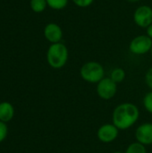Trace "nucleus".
I'll return each instance as SVG.
<instances>
[{
  "label": "nucleus",
  "instance_id": "f257e3e1",
  "mask_svg": "<svg viewBox=\"0 0 152 153\" xmlns=\"http://www.w3.org/2000/svg\"><path fill=\"white\" fill-rule=\"evenodd\" d=\"M140 110L133 103L125 102L115 108L112 113V124L119 130H127L136 124Z\"/></svg>",
  "mask_w": 152,
  "mask_h": 153
},
{
  "label": "nucleus",
  "instance_id": "f03ea898",
  "mask_svg": "<svg viewBox=\"0 0 152 153\" xmlns=\"http://www.w3.org/2000/svg\"><path fill=\"white\" fill-rule=\"evenodd\" d=\"M69 57V51L67 47L62 43H54L51 44L47 51V61L50 67L54 69L63 68Z\"/></svg>",
  "mask_w": 152,
  "mask_h": 153
},
{
  "label": "nucleus",
  "instance_id": "7ed1b4c3",
  "mask_svg": "<svg viewBox=\"0 0 152 153\" xmlns=\"http://www.w3.org/2000/svg\"><path fill=\"white\" fill-rule=\"evenodd\" d=\"M80 75L83 81L89 83H98L105 77V69L100 63L89 61L81 67Z\"/></svg>",
  "mask_w": 152,
  "mask_h": 153
},
{
  "label": "nucleus",
  "instance_id": "20e7f679",
  "mask_svg": "<svg viewBox=\"0 0 152 153\" xmlns=\"http://www.w3.org/2000/svg\"><path fill=\"white\" fill-rule=\"evenodd\" d=\"M152 39L146 35H139L133 38L129 44V50L132 54L142 56L151 52Z\"/></svg>",
  "mask_w": 152,
  "mask_h": 153
},
{
  "label": "nucleus",
  "instance_id": "39448f33",
  "mask_svg": "<svg viewBox=\"0 0 152 153\" xmlns=\"http://www.w3.org/2000/svg\"><path fill=\"white\" fill-rule=\"evenodd\" d=\"M96 91L100 99L109 100L116 96L117 92V84L113 82L110 77H104L99 82L97 83Z\"/></svg>",
  "mask_w": 152,
  "mask_h": 153
},
{
  "label": "nucleus",
  "instance_id": "423d86ee",
  "mask_svg": "<svg viewBox=\"0 0 152 153\" xmlns=\"http://www.w3.org/2000/svg\"><path fill=\"white\" fill-rule=\"evenodd\" d=\"M134 23L143 29H147L152 23V8L147 4L137 7L133 13Z\"/></svg>",
  "mask_w": 152,
  "mask_h": 153
},
{
  "label": "nucleus",
  "instance_id": "0eeeda50",
  "mask_svg": "<svg viewBox=\"0 0 152 153\" xmlns=\"http://www.w3.org/2000/svg\"><path fill=\"white\" fill-rule=\"evenodd\" d=\"M119 129L113 124H104L97 131L99 141L103 143H111L117 139Z\"/></svg>",
  "mask_w": 152,
  "mask_h": 153
},
{
  "label": "nucleus",
  "instance_id": "6e6552de",
  "mask_svg": "<svg viewBox=\"0 0 152 153\" xmlns=\"http://www.w3.org/2000/svg\"><path fill=\"white\" fill-rule=\"evenodd\" d=\"M136 142L147 146L152 144V123H143L135 131Z\"/></svg>",
  "mask_w": 152,
  "mask_h": 153
},
{
  "label": "nucleus",
  "instance_id": "1a4fd4ad",
  "mask_svg": "<svg viewBox=\"0 0 152 153\" xmlns=\"http://www.w3.org/2000/svg\"><path fill=\"white\" fill-rule=\"evenodd\" d=\"M44 37L51 44L61 42L63 39V30L57 23H47L44 28Z\"/></svg>",
  "mask_w": 152,
  "mask_h": 153
},
{
  "label": "nucleus",
  "instance_id": "9d476101",
  "mask_svg": "<svg viewBox=\"0 0 152 153\" xmlns=\"http://www.w3.org/2000/svg\"><path fill=\"white\" fill-rule=\"evenodd\" d=\"M14 117V108L8 101L0 102V121L10 122Z\"/></svg>",
  "mask_w": 152,
  "mask_h": 153
},
{
  "label": "nucleus",
  "instance_id": "9b49d317",
  "mask_svg": "<svg viewBox=\"0 0 152 153\" xmlns=\"http://www.w3.org/2000/svg\"><path fill=\"white\" fill-rule=\"evenodd\" d=\"M109 77L116 84L117 83H121L125 79V71L123 68H121V67H116V68L112 70V72L110 73V76Z\"/></svg>",
  "mask_w": 152,
  "mask_h": 153
},
{
  "label": "nucleus",
  "instance_id": "f8f14e48",
  "mask_svg": "<svg viewBox=\"0 0 152 153\" xmlns=\"http://www.w3.org/2000/svg\"><path fill=\"white\" fill-rule=\"evenodd\" d=\"M30 6L33 12L39 13L46 10L47 6V0H30Z\"/></svg>",
  "mask_w": 152,
  "mask_h": 153
},
{
  "label": "nucleus",
  "instance_id": "ddd939ff",
  "mask_svg": "<svg viewBox=\"0 0 152 153\" xmlns=\"http://www.w3.org/2000/svg\"><path fill=\"white\" fill-rule=\"evenodd\" d=\"M125 153H147V149L145 145L135 142L128 145Z\"/></svg>",
  "mask_w": 152,
  "mask_h": 153
},
{
  "label": "nucleus",
  "instance_id": "4468645a",
  "mask_svg": "<svg viewBox=\"0 0 152 153\" xmlns=\"http://www.w3.org/2000/svg\"><path fill=\"white\" fill-rule=\"evenodd\" d=\"M68 2L69 0H47V6L56 11L65 9L67 6Z\"/></svg>",
  "mask_w": 152,
  "mask_h": 153
},
{
  "label": "nucleus",
  "instance_id": "2eb2a0df",
  "mask_svg": "<svg viewBox=\"0 0 152 153\" xmlns=\"http://www.w3.org/2000/svg\"><path fill=\"white\" fill-rule=\"evenodd\" d=\"M143 106L147 112L152 114V91L146 93V95L143 98Z\"/></svg>",
  "mask_w": 152,
  "mask_h": 153
},
{
  "label": "nucleus",
  "instance_id": "dca6fc26",
  "mask_svg": "<svg viewBox=\"0 0 152 153\" xmlns=\"http://www.w3.org/2000/svg\"><path fill=\"white\" fill-rule=\"evenodd\" d=\"M7 134H8V127L6 126V123L0 121V143L6 139Z\"/></svg>",
  "mask_w": 152,
  "mask_h": 153
},
{
  "label": "nucleus",
  "instance_id": "f3484780",
  "mask_svg": "<svg viewBox=\"0 0 152 153\" xmlns=\"http://www.w3.org/2000/svg\"><path fill=\"white\" fill-rule=\"evenodd\" d=\"M73 4L81 8H86L92 4L94 0H73Z\"/></svg>",
  "mask_w": 152,
  "mask_h": 153
},
{
  "label": "nucleus",
  "instance_id": "a211bd4d",
  "mask_svg": "<svg viewBox=\"0 0 152 153\" xmlns=\"http://www.w3.org/2000/svg\"><path fill=\"white\" fill-rule=\"evenodd\" d=\"M145 82L147 86L152 91V67H151L145 74Z\"/></svg>",
  "mask_w": 152,
  "mask_h": 153
},
{
  "label": "nucleus",
  "instance_id": "6ab92c4d",
  "mask_svg": "<svg viewBox=\"0 0 152 153\" xmlns=\"http://www.w3.org/2000/svg\"><path fill=\"white\" fill-rule=\"evenodd\" d=\"M146 34L152 39V23L146 29Z\"/></svg>",
  "mask_w": 152,
  "mask_h": 153
},
{
  "label": "nucleus",
  "instance_id": "aec40b11",
  "mask_svg": "<svg viewBox=\"0 0 152 153\" xmlns=\"http://www.w3.org/2000/svg\"><path fill=\"white\" fill-rule=\"evenodd\" d=\"M128 2H131V3H136V2H139L141 0H127Z\"/></svg>",
  "mask_w": 152,
  "mask_h": 153
},
{
  "label": "nucleus",
  "instance_id": "412c9836",
  "mask_svg": "<svg viewBox=\"0 0 152 153\" xmlns=\"http://www.w3.org/2000/svg\"><path fill=\"white\" fill-rule=\"evenodd\" d=\"M113 153H125V152H119V151H117V152H114Z\"/></svg>",
  "mask_w": 152,
  "mask_h": 153
},
{
  "label": "nucleus",
  "instance_id": "4be33fe9",
  "mask_svg": "<svg viewBox=\"0 0 152 153\" xmlns=\"http://www.w3.org/2000/svg\"><path fill=\"white\" fill-rule=\"evenodd\" d=\"M151 56H152V48H151Z\"/></svg>",
  "mask_w": 152,
  "mask_h": 153
}]
</instances>
